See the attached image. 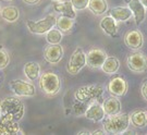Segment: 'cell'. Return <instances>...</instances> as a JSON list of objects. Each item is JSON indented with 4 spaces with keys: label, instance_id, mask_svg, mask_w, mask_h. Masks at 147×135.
Segmentation results:
<instances>
[{
    "label": "cell",
    "instance_id": "1",
    "mask_svg": "<svg viewBox=\"0 0 147 135\" xmlns=\"http://www.w3.org/2000/svg\"><path fill=\"white\" fill-rule=\"evenodd\" d=\"M24 115V106L18 96L0 99V117L19 122Z\"/></svg>",
    "mask_w": 147,
    "mask_h": 135
},
{
    "label": "cell",
    "instance_id": "2",
    "mask_svg": "<svg viewBox=\"0 0 147 135\" xmlns=\"http://www.w3.org/2000/svg\"><path fill=\"white\" fill-rule=\"evenodd\" d=\"M104 131L108 134H123L130 126V114L117 113L104 118Z\"/></svg>",
    "mask_w": 147,
    "mask_h": 135
},
{
    "label": "cell",
    "instance_id": "3",
    "mask_svg": "<svg viewBox=\"0 0 147 135\" xmlns=\"http://www.w3.org/2000/svg\"><path fill=\"white\" fill-rule=\"evenodd\" d=\"M38 84L40 89L48 96H53L58 94L61 88V80L59 78V75L50 71L39 75Z\"/></svg>",
    "mask_w": 147,
    "mask_h": 135
},
{
    "label": "cell",
    "instance_id": "4",
    "mask_svg": "<svg viewBox=\"0 0 147 135\" xmlns=\"http://www.w3.org/2000/svg\"><path fill=\"white\" fill-rule=\"evenodd\" d=\"M102 94H104V87L101 85L92 84L80 87L74 94V97L78 101L86 104L92 100H100L102 97Z\"/></svg>",
    "mask_w": 147,
    "mask_h": 135
},
{
    "label": "cell",
    "instance_id": "5",
    "mask_svg": "<svg viewBox=\"0 0 147 135\" xmlns=\"http://www.w3.org/2000/svg\"><path fill=\"white\" fill-rule=\"evenodd\" d=\"M56 20L57 18L55 14H48L44 19L39 20V21H33V20H27L26 26L28 31L36 34V35H42L46 34L49 30H51L53 26L56 25Z\"/></svg>",
    "mask_w": 147,
    "mask_h": 135
},
{
    "label": "cell",
    "instance_id": "6",
    "mask_svg": "<svg viewBox=\"0 0 147 135\" xmlns=\"http://www.w3.org/2000/svg\"><path fill=\"white\" fill-rule=\"evenodd\" d=\"M86 65V55L83 49L79 47L71 55L70 60L67 64V71L71 75H76Z\"/></svg>",
    "mask_w": 147,
    "mask_h": 135
},
{
    "label": "cell",
    "instance_id": "7",
    "mask_svg": "<svg viewBox=\"0 0 147 135\" xmlns=\"http://www.w3.org/2000/svg\"><path fill=\"white\" fill-rule=\"evenodd\" d=\"M10 88L18 97H33L36 95L34 84L23 80H12L10 82Z\"/></svg>",
    "mask_w": 147,
    "mask_h": 135
},
{
    "label": "cell",
    "instance_id": "8",
    "mask_svg": "<svg viewBox=\"0 0 147 135\" xmlns=\"http://www.w3.org/2000/svg\"><path fill=\"white\" fill-rule=\"evenodd\" d=\"M126 67L129 68L132 72H145L147 69V62L145 55L143 52H140L138 50L130 53L127 56V58H126Z\"/></svg>",
    "mask_w": 147,
    "mask_h": 135
},
{
    "label": "cell",
    "instance_id": "9",
    "mask_svg": "<svg viewBox=\"0 0 147 135\" xmlns=\"http://www.w3.org/2000/svg\"><path fill=\"white\" fill-rule=\"evenodd\" d=\"M108 92L115 97H122L127 92V82L123 76L115 75L108 83Z\"/></svg>",
    "mask_w": 147,
    "mask_h": 135
},
{
    "label": "cell",
    "instance_id": "10",
    "mask_svg": "<svg viewBox=\"0 0 147 135\" xmlns=\"http://www.w3.org/2000/svg\"><path fill=\"white\" fill-rule=\"evenodd\" d=\"M63 55H64V50L60 44H55V45L49 44L44 50V58L50 64H57L58 62H60Z\"/></svg>",
    "mask_w": 147,
    "mask_h": 135
},
{
    "label": "cell",
    "instance_id": "11",
    "mask_svg": "<svg viewBox=\"0 0 147 135\" xmlns=\"http://www.w3.org/2000/svg\"><path fill=\"white\" fill-rule=\"evenodd\" d=\"M107 53L99 48H92L89 49L86 55V65L92 69H98L104 63Z\"/></svg>",
    "mask_w": 147,
    "mask_h": 135
},
{
    "label": "cell",
    "instance_id": "12",
    "mask_svg": "<svg viewBox=\"0 0 147 135\" xmlns=\"http://www.w3.org/2000/svg\"><path fill=\"white\" fill-rule=\"evenodd\" d=\"M124 43L126 47H129L132 50H140L144 45V36L142 32L138 30H131L125 34Z\"/></svg>",
    "mask_w": 147,
    "mask_h": 135
},
{
    "label": "cell",
    "instance_id": "13",
    "mask_svg": "<svg viewBox=\"0 0 147 135\" xmlns=\"http://www.w3.org/2000/svg\"><path fill=\"white\" fill-rule=\"evenodd\" d=\"M127 8L131 10L132 16H134L135 24L141 25L146 16V7L141 2V0H130L127 2Z\"/></svg>",
    "mask_w": 147,
    "mask_h": 135
},
{
    "label": "cell",
    "instance_id": "14",
    "mask_svg": "<svg viewBox=\"0 0 147 135\" xmlns=\"http://www.w3.org/2000/svg\"><path fill=\"white\" fill-rule=\"evenodd\" d=\"M84 115L86 119L94 121V122H100L105 118V112L102 109V106L98 101H94L85 109Z\"/></svg>",
    "mask_w": 147,
    "mask_h": 135
},
{
    "label": "cell",
    "instance_id": "15",
    "mask_svg": "<svg viewBox=\"0 0 147 135\" xmlns=\"http://www.w3.org/2000/svg\"><path fill=\"white\" fill-rule=\"evenodd\" d=\"M53 10L56 12H59L61 16L73 19V20L76 18V12H75L73 5L70 1H57V2H55Z\"/></svg>",
    "mask_w": 147,
    "mask_h": 135
},
{
    "label": "cell",
    "instance_id": "16",
    "mask_svg": "<svg viewBox=\"0 0 147 135\" xmlns=\"http://www.w3.org/2000/svg\"><path fill=\"white\" fill-rule=\"evenodd\" d=\"M19 132H21V130L16 121L9 120L5 117H0V135H12Z\"/></svg>",
    "mask_w": 147,
    "mask_h": 135
},
{
    "label": "cell",
    "instance_id": "17",
    "mask_svg": "<svg viewBox=\"0 0 147 135\" xmlns=\"http://www.w3.org/2000/svg\"><path fill=\"white\" fill-rule=\"evenodd\" d=\"M100 28L104 31L106 35L111 37L117 36L118 33V24L115 19H112L110 16H106L101 19V21L99 23Z\"/></svg>",
    "mask_w": 147,
    "mask_h": 135
},
{
    "label": "cell",
    "instance_id": "18",
    "mask_svg": "<svg viewBox=\"0 0 147 135\" xmlns=\"http://www.w3.org/2000/svg\"><path fill=\"white\" fill-rule=\"evenodd\" d=\"M102 109H104L106 115H112V114L119 113V112H121V101L115 96H111L104 101Z\"/></svg>",
    "mask_w": 147,
    "mask_h": 135
},
{
    "label": "cell",
    "instance_id": "19",
    "mask_svg": "<svg viewBox=\"0 0 147 135\" xmlns=\"http://www.w3.org/2000/svg\"><path fill=\"white\" fill-rule=\"evenodd\" d=\"M130 122L136 129H144L147 124V113L146 110L138 109L133 111L130 114Z\"/></svg>",
    "mask_w": 147,
    "mask_h": 135
},
{
    "label": "cell",
    "instance_id": "20",
    "mask_svg": "<svg viewBox=\"0 0 147 135\" xmlns=\"http://www.w3.org/2000/svg\"><path fill=\"white\" fill-rule=\"evenodd\" d=\"M109 16L117 22H125L132 18V12L127 7H116L109 11Z\"/></svg>",
    "mask_w": 147,
    "mask_h": 135
},
{
    "label": "cell",
    "instance_id": "21",
    "mask_svg": "<svg viewBox=\"0 0 147 135\" xmlns=\"http://www.w3.org/2000/svg\"><path fill=\"white\" fill-rule=\"evenodd\" d=\"M23 71H24V74L27 78V80L31 82H34L40 75V65L37 62L30 61V62H26L24 64Z\"/></svg>",
    "mask_w": 147,
    "mask_h": 135
},
{
    "label": "cell",
    "instance_id": "22",
    "mask_svg": "<svg viewBox=\"0 0 147 135\" xmlns=\"http://www.w3.org/2000/svg\"><path fill=\"white\" fill-rule=\"evenodd\" d=\"M87 8L95 16H104L108 11V2L107 0H89Z\"/></svg>",
    "mask_w": 147,
    "mask_h": 135
},
{
    "label": "cell",
    "instance_id": "23",
    "mask_svg": "<svg viewBox=\"0 0 147 135\" xmlns=\"http://www.w3.org/2000/svg\"><path fill=\"white\" fill-rule=\"evenodd\" d=\"M0 16L5 22L13 23L16 22L20 18V11L14 5H7L0 10Z\"/></svg>",
    "mask_w": 147,
    "mask_h": 135
},
{
    "label": "cell",
    "instance_id": "24",
    "mask_svg": "<svg viewBox=\"0 0 147 135\" xmlns=\"http://www.w3.org/2000/svg\"><path fill=\"white\" fill-rule=\"evenodd\" d=\"M120 68V61L116 57H106L104 63L101 64L100 69L104 71V73L107 74H116Z\"/></svg>",
    "mask_w": 147,
    "mask_h": 135
},
{
    "label": "cell",
    "instance_id": "25",
    "mask_svg": "<svg viewBox=\"0 0 147 135\" xmlns=\"http://www.w3.org/2000/svg\"><path fill=\"white\" fill-rule=\"evenodd\" d=\"M74 24L73 19H70L67 16H59L58 19L56 20V25L58 27V30L61 33H69V32L72 30Z\"/></svg>",
    "mask_w": 147,
    "mask_h": 135
},
{
    "label": "cell",
    "instance_id": "26",
    "mask_svg": "<svg viewBox=\"0 0 147 135\" xmlns=\"http://www.w3.org/2000/svg\"><path fill=\"white\" fill-rule=\"evenodd\" d=\"M46 41L48 42V44H60L62 41V33L59 31V30H49L46 33Z\"/></svg>",
    "mask_w": 147,
    "mask_h": 135
},
{
    "label": "cell",
    "instance_id": "27",
    "mask_svg": "<svg viewBox=\"0 0 147 135\" xmlns=\"http://www.w3.org/2000/svg\"><path fill=\"white\" fill-rule=\"evenodd\" d=\"M10 62V56L8 51L5 50L3 47L0 45V70H3L8 67Z\"/></svg>",
    "mask_w": 147,
    "mask_h": 135
},
{
    "label": "cell",
    "instance_id": "28",
    "mask_svg": "<svg viewBox=\"0 0 147 135\" xmlns=\"http://www.w3.org/2000/svg\"><path fill=\"white\" fill-rule=\"evenodd\" d=\"M89 0H70V2L73 5L74 10H84L87 8Z\"/></svg>",
    "mask_w": 147,
    "mask_h": 135
},
{
    "label": "cell",
    "instance_id": "29",
    "mask_svg": "<svg viewBox=\"0 0 147 135\" xmlns=\"http://www.w3.org/2000/svg\"><path fill=\"white\" fill-rule=\"evenodd\" d=\"M146 87H147V81H146V80H144V81H143V84H142V87H141V93H142L143 98L145 99V100L147 99Z\"/></svg>",
    "mask_w": 147,
    "mask_h": 135
},
{
    "label": "cell",
    "instance_id": "30",
    "mask_svg": "<svg viewBox=\"0 0 147 135\" xmlns=\"http://www.w3.org/2000/svg\"><path fill=\"white\" fill-rule=\"evenodd\" d=\"M25 3H27V5H37V3H39V1L40 0H23Z\"/></svg>",
    "mask_w": 147,
    "mask_h": 135
},
{
    "label": "cell",
    "instance_id": "31",
    "mask_svg": "<svg viewBox=\"0 0 147 135\" xmlns=\"http://www.w3.org/2000/svg\"><path fill=\"white\" fill-rule=\"evenodd\" d=\"M89 134H97V135H100V134H105V131L102 130H96V131H93V132H90Z\"/></svg>",
    "mask_w": 147,
    "mask_h": 135
},
{
    "label": "cell",
    "instance_id": "32",
    "mask_svg": "<svg viewBox=\"0 0 147 135\" xmlns=\"http://www.w3.org/2000/svg\"><path fill=\"white\" fill-rule=\"evenodd\" d=\"M89 133H90V132H87V131H86V132H85V131H82V132H79L78 134H79V135H83V134H89Z\"/></svg>",
    "mask_w": 147,
    "mask_h": 135
},
{
    "label": "cell",
    "instance_id": "33",
    "mask_svg": "<svg viewBox=\"0 0 147 135\" xmlns=\"http://www.w3.org/2000/svg\"><path fill=\"white\" fill-rule=\"evenodd\" d=\"M141 2H142V3H143V5H145V7H146V5H147L146 0H141Z\"/></svg>",
    "mask_w": 147,
    "mask_h": 135
},
{
    "label": "cell",
    "instance_id": "34",
    "mask_svg": "<svg viewBox=\"0 0 147 135\" xmlns=\"http://www.w3.org/2000/svg\"><path fill=\"white\" fill-rule=\"evenodd\" d=\"M51 1H53V2H57V1H62V0H51Z\"/></svg>",
    "mask_w": 147,
    "mask_h": 135
},
{
    "label": "cell",
    "instance_id": "35",
    "mask_svg": "<svg viewBox=\"0 0 147 135\" xmlns=\"http://www.w3.org/2000/svg\"><path fill=\"white\" fill-rule=\"evenodd\" d=\"M3 1H11V0H3Z\"/></svg>",
    "mask_w": 147,
    "mask_h": 135
},
{
    "label": "cell",
    "instance_id": "36",
    "mask_svg": "<svg viewBox=\"0 0 147 135\" xmlns=\"http://www.w3.org/2000/svg\"><path fill=\"white\" fill-rule=\"evenodd\" d=\"M0 10H1V7H0Z\"/></svg>",
    "mask_w": 147,
    "mask_h": 135
}]
</instances>
